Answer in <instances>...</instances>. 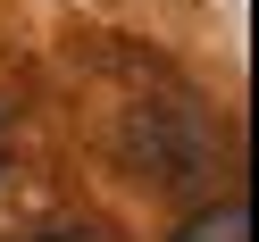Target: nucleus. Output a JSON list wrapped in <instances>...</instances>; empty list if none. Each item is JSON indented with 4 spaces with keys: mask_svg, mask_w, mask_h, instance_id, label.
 <instances>
[{
    "mask_svg": "<svg viewBox=\"0 0 259 242\" xmlns=\"http://www.w3.org/2000/svg\"><path fill=\"white\" fill-rule=\"evenodd\" d=\"M176 242H251V217H242V201L201 209V217H184V225H176Z\"/></svg>",
    "mask_w": 259,
    "mask_h": 242,
    "instance_id": "f257e3e1",
    "label": "nucleus"
},
{
    "mask_svg": "<svg viewBox=\"0 0 259 242\" xmlns=\"http://www.w3.org/2000/svg\"><path fill=\"white\" fill-rule=\"evenodd\" d=\"M42 242H84V234H42Z\"/></svg>",
    "mask_w": 259,
    "mask_h": 242,
    "instance_id": "f03ea898",
    "label": "nucleus"
},
{
    "mask_svg": "<svg viewBox=\"0 0 259 242\" xmlns=\"http://www.w3.org/2000/svg\"><path fill=\"white\" fill-rule=\"evenodd\" d=\"M0 159H9V125H0Z\"/></svg>",
    "mask_w": 259,
    "mask_h": 242,
    "instance_id": "7ed1b4c3",
    "label": "nucleus"
}]
</instances>
